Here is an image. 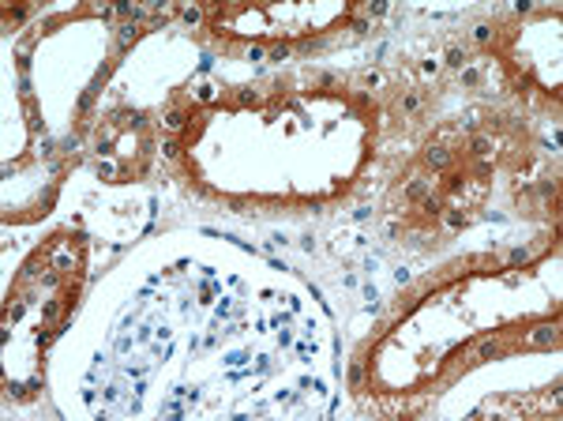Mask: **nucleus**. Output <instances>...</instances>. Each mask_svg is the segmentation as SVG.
I'll list each match as a JSON object with an SVG mask.
<instances>
[{
	"label": "nucleus",
	"instance_id": "obj_1",
	"mask_svg": "<svg viewBox=\"0 0 563 421\" xmlns=\"http://www.w3.org/2000/svg\"><path fill=\"white\" fill-rule=\"evenodd\" d=\"M450 162H454V151H447V147H428L424 151V166L428 169H447Z\"/></svg>",
	"mask_w": 563,
	"mask_h": 421
},
{
	"label": "nucleus",
	"instance_id": "obj_2",
	"mask_svg": "<svg viewBox=\"0 0 563 421\" xmlns=\"http://www.w3.org/2000/svg\"><path fill=\"white\" fill-rule=\"evenodd\" d=\"M469 154H477V158L492 154V135H484V132H481V135H473V139H469Z\"/></svg>",
	"mask_w": 563,
	"mask_h": 421
},
{
	"label": "nucleus",
	"instance_id": "obj_3",
	"mask_svg": "<svg viewBox=\"0 0 563 421\" xmlns=\"http://www.w3.org/2000/svg\"><path fill=\"white\" fill-rule=\"evenodd\" d=\"M447 64H450V68H462V64H466V49L450 45V49H447Z\"/></svg>",
	"mask_w": 563,
	"mask_h": 421
},
{
	"label": "nucleus",
	"instance_id": "obj_4",
	"mask_svg": "<svg viewBox=\"0 0 563 421\" xmlns=\"http://www.w3.org/2000/svg\"><path fill=\"white\" fill-rule=\"evenodd\" d=\"M417 105H420V94H413V90H409V94L402 98V113H413Z\"/></svg>",
	"mask_w": 563,
	"mask_h": 421
},
{
	"label": "nucleus",
	"instance_id": "obj_5",
	"mask_svg": "<svg viewBox=\"0 0 563 421\" xmlns=\"http://www.w3.org/2000/svg\"><path fill=\"white\" fill-rule=\"evenodd\" d=\"M180 124H184V113L180 109H173V113L165 117V128H180Z\"/></svg>",
	"mask_w": 563,
	"mask_h": 421
},
{
	"label": "nucleus",
	"instance_id": "obj_6",
	"mask_svg": "<svg viewBox=\"0 0 563 421\" xmlns=\"http://www.w3.org/2000/svg\"><path fill=\"white\" fill-rule=\"evenodd\" d=\"M473 38H477V42H488V38H492V27H488V23L473 27Z\"/></svg>",
	"mask_w": 563,
	"mask_h": 421
},
{
	"label": "nucleus",
	"instance_id": "obj_7",
	"mask_svg": "<svg viewBox=\"0 0 563 421\" xmlns=\"http://www.w3.org/2000/svg\"><path fill=\"white\" fill-rule=\"evenodd\" d=\"M477 354H481V357H496V354H499V346H496V342H481V350H477Z\"/></svg>",
	"mask_w": 563,
	"mask_h": 421
},
{
	"label": "nucleus",
	"instance_id": "obj_8",
	"mask_svg": "<svg viewBox=\"0 0 563 421\" xmlns=\"http://www.w3.org/2000/svg\"><path fill=\"white\" fill-rule=\"evenodd\" d=\"M289 57V45H274V49H271V60H286Z\"/></svg>",
	"mask_w": 563,
	"mask_h": 421
}]
</instances>
